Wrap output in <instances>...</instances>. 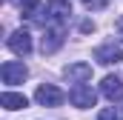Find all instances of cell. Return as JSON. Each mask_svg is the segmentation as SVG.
I'll return each instance as SVG.
<instances>
[{
  "mask_svg": "<svg viewBox=\"0 0 123 120\" xmlns=\"http://www.w3.org/2000/svg\"><path fill=\"white\" fill-rule=\"evenodd\" d=\"M0 77H3L6 86H17V83H23V80L29 77V69H26L23 63H17V60H6V63L0 66Z\"/></svg>",
  "mask_w": 123,
  "mask_h": 120,
  "instance_id": "cell-1",
  "label": "cell"
},
{
  "mask_svg": "<svg viewBox=\"0 0 123 120\" xmlns=\"http://www.w3.org/2000/svg\"><path fill=\"white\" fill-rule=\"evenodd\" d=\"M69 100L77 106V109H92L94 103H97V91L92 86H86V83H77L74 89L69 91Z\"/></svg>",
  "mask_w": 123,
  "mask_h": 120,
  "instance_id": "cell-2",
  "label": "cell"
},
{
  "mask_svg": "<svg viewBox=\"0 0 123 120\" xmlns=\"http://www.w3.org/2000/svg\"><path fill=\"white\" fill-rule=\"evenodd\" d=\"M6 46L17 54V57H26V54H31V34L26 29H17L9 34V40H6Z\"/></svg>",
  "mask_w": 123,
  "mask_h": 120,
  "instance_id": "cell-3",
  "label": "cell"
},
{
  "mask_svg": "<svg viewBox=\"0 0 123 120\" xmlns=\"http://www.w3.org/2000/svg\"><path fill=\"white\" fill-rule=\"evenodd\" d=\"M63 97H66V94H63L57 86H52V83H43V86H37V91H34V100H37L40 106H52V109L60 106Z\"/></svg>",
  "mask_w": 123,
  "mask_h": 120,
  "instance_id": "cell-4",
  "label": "cell"
},
{
  "mask_svg": "<svg viewBox=\"0 0 123 120\" xmlns=\"http://www.w3.org/2000/svg\"><path fill=\"white\" fill-rule=\"evenodd\" d=\"M94 60L103 63V66L120 63V60H123V46H117V43H103V46L94 49Z\"/></svg>",
  "mask_w": 123,
  "mask_h": 120,
  "instance_id": "cell-5",
  "label": "cell"
},
{
  "mask_svg": "<svg viewBox=\"0 0 123 120\" xmlns=\"http://www.w3.org/2000/svg\"><path fill=\"white\" fill-rule=\"evenodd\" d=\"M69 14H72V3L69 0H49V6H46V20H52V23H66L69 20Z\"/></svg>",
  "mask_w": 123,
  "mask_h": 120,
  "instance_id": "cell-6",
  "label": "cell"
},
{
  "mask_svg": "<svg viewBox=\"0 0 123 120\" xmlns=\"http://www.w3.org/2000/svg\"><path fill=\"white\" fill-rule=\"evenodd\" d=\"M100 91H103L112 103H117V100H123V80L117 74H106L103 83H100Z\"/></svg>",
  "mask_w": 123,
  "mask_h": 120,
  "instance_id": "cell-7",
  "label": "cell"
},
{
  "mask_svg": "<svg viewBox=\"0 0 123 120\" xmlns=\"http://www.w3.org/2000/svg\"><path fill=\"white\" fill-rule=\"evenodd\" d=\"M63 37H66V34H63L60 26L49 29L46 34H43V46H40V49H43V54H52V52H57V49L63 46Z\"/></svg>",
  "mask_w": 123,
  "mask_h": 120,
  "instance_id": "cell-8",
  "label": "cell"
},
{
  "mask_svg": "<svg viewBox=\"0 0 123 120\" xmlns=\"http://www.w3.org/2000/svg\"><path fill=\"white\" fill-rule=\"evenodd\" d=\"M66 77L72 83H86L92 77V66L89 63H72V66H66Z\"/></svg>",
  "mask_w": 123,
  "mask_h": 120,
  "instance_id": "cell-9",
  "label": "cell"
},
{
  "mask_svg": "<svg viewBox=\"0 0 123 120\" xmlns=\"http://www.w3.org/2000/svg\"><path fill=\"white\" fill-rule=\"evenodd\" d=\"M0 103H3V109H26L29 106V100H26V94H17V91H3L0 94Z\"/></svg>",
  "mask_w": 123,
  "mask_h": 120,
  "instance_id": "cell-10",
  "label": "cell"
},
{
  "mask_svg": "<svg viewBox=\"0 0 123 120\" xmlns=\"http://www.w3.org/2000/svg\"><path fill=\"white\" fill-rule=\"evenodd\" d=\"M9 3H14V6H17L23 14H29V17H34V14H37V9H40V3H37V0H9Z\"/></svg>",
  "mask_w": 123,
  "mask_h": 120,
  "instance_id": "cell-11",
  "label": "cell"
},
{
  "mask_svg": "<svg viewBox=\"0 0 123 120\" xmlns=\"http://www.w3.org/2000/svg\"><path fill=\"white\" fill-rule=\"evenodd\" d=\"M97 120H120V114H117L115 109H103V112L97 114Z\"/></svg>",
  "mask_w": 123,
  "mask_h": 120,
  "instance_id": "cell-12",
  "label": "cell"
},
{
  "mask_svg": "<svg viewBox=\"0 0 123 120\" xmlns=\"http://www.w3.org/2000/svg\"><path fill=\"white\" fill-rule=\"evenodd\" d=\"M92 29H94L92 20H83V23H80V31H92Z\"/></svg>",
  "mask_w": 123,
  "mask_h": 120,
  "instance_id": "cell-13",
  "label": "cell"
},
{
  "mask_svg": "<svg viewBox=\"0 0 123 120\" xmlns=\"http://www.w3.org/2000/svg\"><path fill=\"white\" fill-rule=\"evenodd\" d=\"M115 29H117V34L123 37V17H117V23H115Z\"/></svg>",
  "mask_w": 123,
  "mask_h": 120,
  "instance_id": "cell-14",
  "label": "cell"
},
{
  "mask_svg": "<svg viewBox=\"0 0 123 120\" xmlns=\"http://www.w3.org/2000/svg\"><path fill=\"white\" fill-rule=\"evenodd\" d=\"M83 3H89V6H92V3H94V6H97V9H100V6H103V0H83Z\"/></svg>",
  "mask_w": 123,
  "mask_h": 120,
  "instance_id": "cell-15",
  "label": "cell"
}]
</instances>
